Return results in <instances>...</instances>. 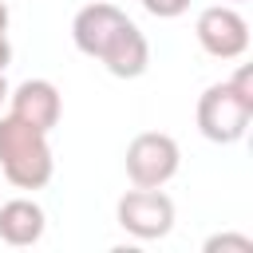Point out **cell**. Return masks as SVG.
<instances>
[{
    "label": "cell",
    "mask_w": 253,
    "mask_h": 253,
    "mask_svg": "<svg viewBox=\"0 0 253 253\" xmlns=\"http://www.w3.org/2000/svg\"><path fill=\"white\" fill-rule=\"evenodd\" d=\"M71 40L83 55L99 59L115 79H138L150 67V43L138 32V24L119 12L107 0H95L75 12L71 20Z\"/></svg>",
    "instance_id": "1"
},
{
    "label": "cell",
    "mask_w": 253,
    "mask_h": 253,
    "mask_svg": "<svg viewBox=\"0 0 253 253\" xmlns=\"http://www.w3.org/2000/svg\"><path fill=\"white\" fill-rule=\"evenodd\" d=\"M249 119H253V71L249 67H237L229 79L210 83L198 99V130L217 146L245 138Z\"/></svg>",
    "instance_id": "2"
},
{
    "label": "cell",
    "mask_w": 253,
    "mask_h": 253,
    "mask_svg": "<svg viewBox=\"0 0 253 253\" xmlns=\"http://www.w3.org/2000/svg\"><path fill=\"white\" fill-rule=\"evenodd\" d=\"M0 170L16 190H43L55 174L47 130L20 123L16 115L0 119Z\"/></svg>",
    "instance_id": "3"
},
{
    "label": "cell",
    "mask_w": 253,
    "mask_h": 253,
    "mask_svg": "<svg viewBox=\"0 0 253 253\" xmlns=\"http://www.w3.org/2000/svg\"><path fill=\"white\" fill-rule=\"evenodd\" d=\"M178 162H182V150L170 134L162 130H142L126 142V154H123V166H126V178L130 186H142V190H158L166 186L174 174H178Z\"/></svg>",
    "instance_id": "4"
},
{
    "label": "cell",
    "mask_w": 253,
    "mask_h": 253,
    "mask_svg": "<svg viewBox=\"0 0 253 253\" xmlns=\"http://www.w3.org/2000/svg\"><path fill=\"white\" fill-rule=\"evenodd\" d=\"M115 221H119L130 237H138V241H158V237H166V233L174 229V198L162 194V186H158V190L134 186V190H126V194L119 198Z\"/></svg>",
    "instance_id": "5"
},
{
    "label": "cell",
    "mask_w": 253,
    "mask_h": 253,
    "mask_svg": "<svg viewBox=\"0 0 253 253\" xmlns=\"http://www.w3.org/2000/svg\"><path fill=\"white\" fill-rule=\"evenodd\" d=\"M194 36H198L202 51L213 55V59H237L249 47V24H245V16L233 4H210V8H202L198 24H194Z\"/></svg>",
    "instance_id": "6"
},
{
    "label": "cell",
    "mask_w": 253,
    "mask_h": 253,
    "mask_svg": "<svg viewBox=\"0 0 253 253\" xmlns=\"http://www.w3.org/2000/svg\"><path fill=\"white\" fill-rule=\"evenodd\" d=\"M8 115H16L20 123L51 134L59 115H63L59 87L51 79H24L20 87H8Z\"/></svg>",
    "instance_id": "7"
},
{
    "label": "cell",
    "mask_w": 253,
    "mask_h": 253,
    "mask_svg": "<svg viewBox=\"0 0 253 253\" xmlns=\"http://www.w3.org/2000/svg\"><path fill=\"white\" fill-rule=\"evenodd\" d=\"M47 229V217H43V206L32 202V198H12L0 206V241L4 245H36Z\"/></svg>",
    "instance_id": "8"
},
{
    "label": "cell",
    "mask_w": 253,
    "mask_h": 253,
    "mask_svg": "<svg viewBox=\"0 0 253 253\" xmlns=\"http://www.w3.org/2000/svg\"><path fill=\"white\" fill-rule=\"evenodd\" d=\"M142 8L150 16H158V20H178L190 8V0H142Z\"/></svg>",
    "instance_id": "9"
},
{
    "label": "cell",
    "mask_w": 253,
    "mask_h": 253,
    "mask_svg": "<svg viewBox=\"0 0 253 253\" xmlns=\"http://www.w3.org/2000/svg\"><path fill=\"white\" fill-rule=\"evenodd\" d=\"M206 249L213 253V249H237V253H253V241L249 237H241V233H217V237H210L206 241Z\"/></svg>",
    "instance_id": "10"
},
{
    "label": "cell",
    "mask_w": 253,
    "mask_h": 253,
    "mask_svg": "<svg viewBox=\"0 0 253 253\" xmlns=\"http://www.w3.org/2000/svg\"><path fill=\"white\" fill-rule=\"evenodd\" d=\"M12 63V43H8V36H0V71Z\"/></svg>",
    "instance_id": "11"
},
{
    "label": "cell",
    "mask_w": 253,
    "mask_h": 253,
    "mask_svg": "<svg viewBox=\"0 0 253 253\" xmlns=\"http://www.w3.org/2000/svg\"><path fill=\"white\" fill-rule=\"evenodd\" d=\"M0 36H8V4L0 0Z\"/></svg>",
    "instance_id": "12"
},
{
    "label": "cell",
    "mask_w": 253,
    "mask_h": 253,
    "mask_svg": "<svg viewBox=\"0 0 253 253\" xmlns=\"http://www.w3.org/2000/svg\"><path fill=\"white\" fill-rule=\"evenodd\" d=\"M8 99V79H4V71H0V103Z\"/></svg>",
    "instance_id": "13"
}]
</instances>
